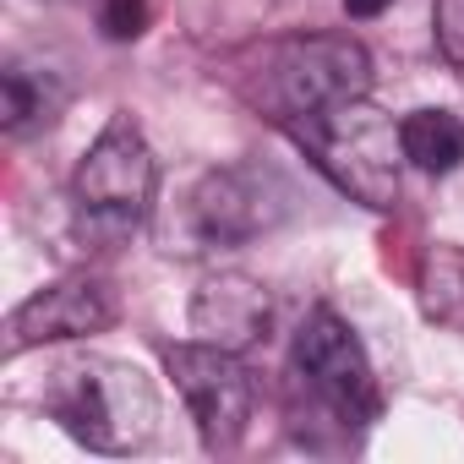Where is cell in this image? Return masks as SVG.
<instances>
[{"instance_id": "7a4b0ae2", "label": "cell", "mask_w": 464, "mask_h": 464, "mask_svg": "<svg viewBox=\"0 0 464 464\" xmlns=\"http://www.w3.org/2000/svg\"><path fill=\"white\" fill-rule=\"evenodd\" d=\"M306 153L317 159V169L350 191L355 202L366 208H393L399 202V186H404V142H399V126L366 104V99H344L334 110H317L306 121H295Z\"/></svg>"}, {"instance_id": "5bb4252c", "label": "cell", "mask_w": 464, "mask_h": 464, "mask_svg": "<svg viewBox=\"0 0 464 464\" xmlns=\"http://www.w3.org/2000/svg\"><path fill=\"white\" fill-rule=\"evenodd\" d=\"M437 44H442V61L464 82V0H437Z\"/></svg>"}, {"instance_id": "5b68a950", "label": "cell", "mask_w": 464, "mask_h": 464, "mask_svg": "<svg viewBox=\"0 0 464 464\" xmlns=\"http://www.w3.org/2000/svg\"><path fill=\"white\" fill-rule=\"evenodd\" d=\"M295 372L344 426H372L377 420L382 393H377L372 355H366V344L355 339V328L339 312L317 306L301 323V334H295Z\"/></svg>"}, {"instance_id": "4fadbf2b", "label": "cell", "mask_w": 464, "mask_h": 464, "mask_svg": "<svg viewBox=\"0 0 464 464\" xmlns=\"http://www.w3.org/2000/svg\"><path fill=\"white\" fill-rule=\"evenodd\" d=\"M99 28L115 44L142 39L148 34V0H99Z\"/></svg>"}, {"instance_id": "277c9868", "label": "cell", "mask_w": 464, "mask_h": 464, "mask_svg": "<svg viewBox=\"0 0 464 464\" xmlns=\"http://www.w3.org/2000/svg\"><path fill=\"white\" fill-rule=\"evenodd\" d=\"M372 55L344 34H301L263 55V99L285 121H306L344 99H366Z\"/></svg>"}, {"instance_id": "3957f363", "label": "cell", "mask_w": 464, "mask_h": 464, "mask_svg": "<svg viewBox=\"0 0 464 464\" xmlns=\"http://www.w3.org/2000/svg\"><path fill=\"white\" fill-rule=\"evenodd\" d=\"M153 191H159L153 148H148V137L131 115H115L93 137V148L82 153V164L72 175V208H77L82 229L99 241L131 236L153 208Z\"/></svg>"}, {"instance_id": "52a82bcc", "label": "cell", "mask_w": 464, "mask_h": 464, "mask_svg": "<svg viewBox=\"0 0 464 464\" xmlns=\"http://www.w3.org/2000/svg\"><path fill=\"white\" fill-rule=\"evenodd\" d=\"M164 366H169V377H175V388H180L208 448H236L246 437L257 393H252V377H246L236 350L191 339V344H169Z\"/></svg>"}, {"instance_id": "6da1fadb", "label": "cell", "mask_w": 464, "mask_h": 464, "mask_svg": "<svg viewBox=\"0 0 464 464\" xmlns=\"http://www.w3.org/2000/svg\"><path fill=\"white\" fill-rule=\"evenodd\" d=\"M44 410L93 453H137L159 431V388L115 355H72L44 382Z\"/></svg>"}, {"instance_id": "8fae6325", "label": "cell", "mask_w": 464, "mask_h": 464, "mask_svg": "<svg viewBox=\"0 0 464 464\" xmlns=\"http://www.w3.org/2000/svg\"><path fill=\"white\" fill-rule=\"evenodd\" d=\"M399 142L404 159L426 175H448L464 164V115L453 110H415L399 121Z\"/></svg>"}, {"instance_id": "30bf717a", "label": "cell", "mask_w": 464, "mask_h": 464, "mask_svg": "<svg viewBox=\"0 0 464 464\" xmlns=\"http://www.w3.org/2000/svg\"><path fill=\"white\" fill-rule=\"evenodd\" d=\"M66 104V82L50 66H23L12 61L0 72V121L12 137H28L34 126H50Z\"/></svg>"}, {"instance_id": "9c48e42d", "label": "cell", "mask_w": 464, "mask_h": 464, "mask_svg": "<svg viewBox=\"0 0 464 464\" xmlns=\"http://www.w3.org/2000/svg\"><path fill=\"white\" fill-rule=\"evenodd\" d=\"M274 323V295L268 285L246 279V274H213L202 279V290L191 295V334L224 350H252Z\"/></svg>"}, {"instance_id": "9a60e30c", "label": "cell", "mask_w": 464, "mask_h": 464, "mask_svg": "<svg viewBox=\"0 0 464 464\" xmlns=\"http://www.w3.org/2000/svg\"><path fill=\"white\" fill-rule=\"evenodd\" d=\"M388 6H393V0H344V12H350V17H382Z\"/></svg>"}, {"instance_id": "7c38bea8", "label": "cell", "mask_w": 464, "mask_h": 464, "mask_svg": "<svg viewBox=\"0 0 464 464\" xmlns=\"http://www.w3.org/2000/svg\"><path fill=\"white\" fill-rule=\"evenodd\" d=\"M420 301H426V317L448 323V328H464V252L453 246H437L420 268Z\"/></svg>"}, {"instance_id": "ba28073f", "label": "cell", "mask_w": 464, "mask_h": 464, "mask_svg": "<svg viewBox=\"0 0 464 464\" xmlns=\"http://www.w3.org/2000/svg\"><path fill=\"white\" fill-rule=\"evenodd\" d=\"M115 323V301L99 279H61L39 295H28L12 323H6V350L23 355L34 344H61V339H88Z\"/></svg>"}, {"instance_id": "8992f818", "label": "cell", "mask_w": 464, "mask_h": 464, "mask_svg": "<svg viewBox=\"0 0 464 464\" xmlns=\"http://www.w3.org/2000/svg\"><path fill=\"white\" fill-rule=\"evenodd\" d=\"M290 213V186L257 164L208 169L186 197V224L202 246H246Z\"/></svg>"}]
</instances>
